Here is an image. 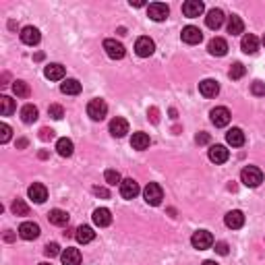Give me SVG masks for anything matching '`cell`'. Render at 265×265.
Wrapping results in <instances>:
<instances>
[{
  "label": "cell",
  "mask_w": 265,
  "mask_h": 265,
  "mask_svg": "<svg viewBox=\"0 0 265 265\" xmlns=\"http://www.w3.org/2000/svg\"><path fill=\"white\" fill-rule=\"evenodd\" d=\"M191 245L195 248H199V251H205V248H209L214 245V236H212V232H207V230H197L195 234L191 236Z\"/></svg>",
  "instance_id": "obj_4"
},
{
  "label": "cell",
  "mask_w": 265,
  "mask_h": 265,
  "mask_svg": "<svg viewBox=\"0 0 265 265\" xmlns=\"http://www.w3.org/2000/svg\"><path fill=\"white\" fill-rule=\"evenodd\" d=\"M108 114V104L104 99H91L87 104V116L91 120H104Z\"/></svg>",
  "instance_id": "obj_2"
},
{
  "label": "cell",
  "mask_w": 265,
  "mask_h": 265,
  "mask_svg": "<svg viewBox=\"0 0 265 265\" xmlns=\"http://www.w3.org/2000/svg\"><path fill=\"white\" fill-rule=\"evenodd\" d=\"M203 11H205V4L201 2V0H186V2L182 4V15L184 17H189V19L199 17Z\"/></svg>",
  "instance_id": "obj_9"
},
{
  "label": "cell",
  "mask_w": 265,
  "mask_h": 265,
  "mask_svg": "<svg viewBox=\"0 0 265 265\" xmlns=\"http://www.w3.org/2000/svg\"><path fill=\"white\" fill-rule=\"evenodd\" d=\"M4 240H9V243L13 240V234H11V232H6V234H4Z\"/></svg>",
  "instance_id": "obj_48"
},
{
  "label": "cell",
  "mask_w": 265,
  "mask_h": 265,
  "mask_svg": "<svg viewBox=\"0 0 265 265\" xmlns=\"http://www.w3.org/2000/svg\"><path fill=\"white\" fill-rule=\"evenodd\" d=\"M181 37H182V42H184V44L195 46V44H199L201 40H203V33H201V29H199V27H195V25H186V27L182 29Z\"/></svg>",
  "instance_id": "obj_12"
},
{
  "label": "cell",
  "mask_w": 265,
  "mask_h": 265,
  "mask_svg": "<svg viewBox=\"0 0 265 265\" xmlns=\"http://www.w3.org/2000/svg\"><path fill=\"white\" fill-rule=\"evenodd\" d=\"M40 265H50V263H40Z\"/></svg>",
  "instance_id": "obj_50"
},
{
  "label": "cell",
  "mask_w": 265,
  "mask_h": 265,
  "mask_svg": "<svg viewBox=\"0 0 265 265\" xmlns=\"http://www.w3.org/2000/svg\"><path fill=\"white\" fill-rule=\"evenodd\" d=\"M19 236L23 240H35L37 236H40V226H37L35 222H23L19 226Z\"/></svg>",
  "instance_id": "obj_11"
},
{
  "label": "cell",
  "mask_w": 265,
  "mask_h": 265,
  "mask_svg": "<svg viewBox=\"0 0 265 265\" xmlns=\"http://www.w3.org/2000/svg\"><path fill=\"white\" fill-rule=\"evenodd\" d=\"M195 141H197L199 145H205V143H209V135L207 132H199V135L195 137Z\"/></svg>",
  "instance_id": "obj_44"
},
{
  "label": "cell",
  "mask_w": 265,
  "mask_h": 265,
  "mask_svg": "<svg viewBox=\"0 0 265 265\" xmlns=\"http://www.w3.org/2000/svg\"><path fill=\"white\" fill-rule=\"evenodd\" d=\"M240 48H243L245 54H255L257 50H259V40H257L253 33H247L243 37V42H240Z\"/></svg>",
  "instance_id": "obj_26"
},
{
  "label": "cell",
  "mask_w": 265,
  "mask_h": 265,
  "mask_svg": "<svg viewBox=\"0 0 265 265\" xmlns=\"http://www.w3.org/2000/svg\"><path fill=\"white\" fill-rule=\"evenodd\" d=\"M110 132H112V137H124L129 132V122L120 118V116H116V118L110 120Z\"/></svg>",
  "instance_id": "obj_18"
},
{
  "label": "cell",
  "mask_w": 265,
  "mask_h": 265,
  "mask_svg": "<svg viewBox=\"0 0 265 265\" xmlns=\"http://www.w3.org/2000/svg\"><path fill=\"white\" fill-rule=\"evenodd\" d=\"M263 44H265V35H263Z\"/></svg>",
  "instance_id": "obj_51"
},
{
  "label": "cell",
  "mask_w": 265,
  "mask_h": 265,
  "mask_svg": "<svg viewBox=\"0 0 265 265\" xmlns=\"http://www.w3.org/2000/svg\"><path fill=\"white\" fill-rule=\"evenodd\" d=\"M104 178H106V182H108V184H112V186H116V184H120V182H122V181H120V174L116 172V170H106Z\"/></svg>",
  "instance_id": "obj_37"
},
{
  "label": "cell",
  "mask_w": 265,
  "mask_h": 265,
  "mask_svg": "<svg viewBox=\"0 0 265 265\" xmlns=\"http://www.w3.org/2000/svg\"><path fill=\"white\" fill-rule=\"evenodd\" d=\"M11 132H13V129L6 122L0 124V143H9L11 141Z\"/></svg>",
  "instance_id": "obj_39"
},
{
  "label": "cell",
  "mask_w": 265,
  "mask_h": 265,
  "mask_svg": "<svg viewBox=\"0 0 265 265\" xmlns=\"http://www.w3.org/2000/svg\"><path fill=\"white\" fill-rule=\"evenodd\" d=\"M44 75H46V79H50V81H60L62 77H65V66L58 65V62H52V65L46 66Z\"/></svg>",
  "instance_id": "obj_23"
},
{
  "label": "cell",
  "mask_w": 265,
  "mask_h": 265,
  "mask_svg": "<svg viewBox=\"0 0 265 265\" xmlns=\"http://www.w3.org/2000/svg\"><path fill=\"white\" fill-rule=\"evenodd\" d=\"M131 145H132V149H139V151L147 149L149 147V135L147 132H132Z\"/></svg>",
  "instance_id": "obj_25"
},
{
  "label": "cell",
  "mask_w": 265,
  "mask_h": 265,
  "mask_svg": "<svg viewBox=\"0 0 265 265\" xmlns=\"http://www.w3.org/2000/svg\"><path fill=\"white\" fill-rule=\"evenodd\" d=\"M199 93L203 98H215L220 93V85H217L215 79H203L199 83Z\"/></svg>",
  "instance_id": "obj_16"
},
{
  "label": "cell",
  "mask_w": 265,
  "mask_h": 265,
  "mask_svg": "<svg viewBox=\"0 0 265 265\" xmlns=\"http://www.w3.org/2000/svg\"><path fill=\"white\" fill-rule=\"evenodd\" d=\"M205 23H207L209 29H220V27L224 25V11H220V9H212V11L207 13Z\"/></svg>",
  "instance_id": "obj_22"
},
{
  "label": "cell",
  "mask_w": 265,
  "mask_h": 265,
  "mask_svg": "<svg viewBox=\"0 0 265 265\" xmlns=\"http://www.w3.org/2000/svg\"><path fill=\"white\" fill-rule=\"evenodd\" d=\"M40 137L44 139V141H48V139L54 137V131H52V129H42V131H40Z\"/></svg>",
  "instance_id": "obj_45"
},
{
  "label": "cell",
  "mask_w": 265,
  "mask_h": 265,
  "mask_svg": "<svg viewBox=\"0 0 265 265\" xmlns=\"http://www.w3.org/2000/svg\"><path fill=\"white\" fill-rule=\"evenodd\" d=\"M145 2H141V0H135V2H132V0H131V6H143Z\"/></svg>",
  "instance_id": "obj_47"
},
{
  "label": "cell",
  "mask_w": 265,
  "mask_h": 265,
  "mask_svg": "<svg viewBox=\"0 0 265 265\" xmlns=\"http://www.w3.org/2000/svg\"><path fill=\"white\" fill-rule=\"evenodd\" d=\"M139 182L137 181H132V178H124V181L120 182V195H122V199H135L137 195H139Z\"/></svg>",
  "instance_id": "obj_8"
},
{
  "label": "cell",
  "mask_w": 265,
  "mask_h": 265,
  "mask_svg": "<svg viewBox=\"0 0 265 265\" xmlns=\"http://www.w3.org/2000/svg\"><path fill=\"white\" fill-rule=\"evenodd\" d=\"M240 181H243V184L248 186V189H255V186H259L263 182V172L257 166H247V168H243V172H240Z\"/></svg>",
  "instance_id": "obj_1"
},
{
  "label": "cell",
  "mask_w": 265,
  "mask_h": 265,
  "mask_svg": "<svg viewBox=\"0 0 265 265\" xmlns=\"http://www.w3.org/2000/svg\"><path fill=\"white\" fill-rule=\"evenodd\" d=\"M251 91H253V96H265V83L255 81V83L251 85Z\"/></svg>",
  "instance_id": "obj_41"
},
{
  "label": "cell",
  "mask_w": 265,
  "mask_h": 265,
  "mask_svg": "<svg viewBox=\"0 0 265 265\" xmlns=\"http://www.w3.org/2000/svg\"><path fill=\"white\" fill-rule=\"evenodd\" d=\"M13 214L15 215H27L29 214V207H27V203L23 199H15V203H13Z\"/></svg>",
  "instance_id": "obj_35"
},
{
  "label": "cell",
  "mask_w": 265,
  "mask_h": 265,
  "mask_svg": "<svg viewBox=\"0 0 265 265\" xmlns=\"http://www.w3.org/2000/svg\"><path fill=\"white\" fill-rule=\"evenodd\" d=\"M27 195H29V199L33 201V203H44V201L48 199V189H46L44 184H40V182H33L29 186Z\"/></svg>",
  "instance_id": "obj_15"
},
{
  "label": "cell",
  "mask_w": 265,
  "mask_h": 265,
  "mask_svg": "<svg viewBox=\"0 0 265 265\" xmlns=\"http://www.w3.org/2000/svg\"><path fill=\"white\" fill-rule=\"evenodd\" d=\"M48 220H50V224H54V226H66L71 217H68L66 212H62V209H52V212L48 214Z\"/></svg>",
  "instance_id": "obj_29"
},
{
  "label": "cell",
  "mask_w": 265,
  "mask_h": 265,
  "mask_svg": "<svg viewBox=\"0 0 265 265\" xmlns=\"http://www.w3.org/2000/svg\"><path fill=\"white\" fill-rule=\"evenodd\" d=\"M224 222H226V226H228L230 230H238V228H243V226H245V214L240 212V209H232V212L226 214Z\"/></svg>",
  "instance_id": "obj_10"
},
{
  "label": "cell",
  "mask_w": 265,
  "mask_h": 265,
  "mask_svg": "<svg viewBox=\"0 0 265 265\" xmlns=\"http://www.w3.org/2000/svg\"><path fill=\"white\" fill-rule=\"evenodd\" d=\"M207 50L212 56H226V52H228V44L222 37H214L212 42L207 44Z\"/></svg>",
  "instance_id": "obj_20"
},
{
  "label": "cell",
  "mask_w": 265,
  "mask_h": 265,
  "mask_svg": "<svg viewBox=\"0 0 265 265\" xmlns=\"http://www.w3.org/2000/svg\"><path fill=\"white\" fill-rule=\"evenodd\" d=\"M230 158V151L226 149L224 145H212L209 147V160H212L214 164H224V162H228Z\"/></svg>",
  "instance_id": "obj_17"
},
{
  "label": "cell",
  "mask_w": 265,
  "mask_h": 265,
  "mask_svg": "<svg viewBox=\"0 0 265 265\" xmlns=\"http://www.w3.org/2000/svg\"><path fill=\"white\" fill-rule=\"evenodd\" d=\"M201 265H217V263H215V261H203Z\"/></svg>",
  "instance_id": "obj_49"
},
{
  "label": "cell",
  "mask_w": 265,
  "mask_h": 265,
  "mask_svg": "<svg viewBox=\"0 0 265 265\" xmlns=\"http://www.w3.org/2000/svg\"><path fill=\"white\" fill-rule=\"evenodd\" d=\"M44 253L48 257H56L60 253V247L56 243H48V245H46V248H44Z\"/></svg>",
  "instance_id": "obj_40"
},
{
  "label": "cell",
  "mask_w": 265,
  "mask_h": 265,
  "mask_svg": "<svg viewBox=\"0 0 265 265\" xmlns=\"http://www.w3.org/2000/svg\"><path fill=\"white\" fill-rule=\"evenodd\" d=\"M147 15H149V19H153V21H164V19H168L170 9H168V4H164V2H151L147 6Z\"/></svg>",
  "instance_id": "obj_5"
},
{
  "label": "cell",
  "mask_w": 265,
  "mask_h": 265,
  "mask_svg": "<svg viewBox=\"0 0 265 265\" xmlns=\"http://www.w3.org/2000/svg\"><path fill=\"white\" fill-rule=\"evenodd\" d=\"M143 197L149 205H160L162 199H164V191H162V186L158 182H149L143 189Z\"/></svg>",
  "instance_id": "obj_3"
},
{
  "label": "cell",
  "mask_w": 265,
  "mask_h": 265,
  "mask_svg": "<svg viewBox=\"0 0 265 265\" xmlns=\"http://www.w3.org/2000/svg\"><path fill=\"white\" fill-rule=\"evenodd\" d=\"M151 120L158 122V110H155V108H151Z\"/></svg>",
  "instance_id": "obj_46"
},
{
  "label": "cell",
  "mask_w": 265,
  "mask_h": 265,
  "mask_svg": "<svg viewBox=\"0 0 265 265\" xmlns=\"http://www.w3.org/2000/svg\"><path fill=\"white\" fill-rule=\"evenodd\" d=\"M93 222H96V226H99V228H106V226H110V224H112V214H110V209L98 207L96 212H93Z\"/></svg>",
  "instance_id": "obj_19"
},
{
  "label": "cell",
  "mask_w": 265,
  "mask_h": 265,
  "mask_svg": "<svg viewBox=\"0 0 265 265\" xmlns=\"http://www.w3.org/2000/svg\"><path fill=\"white\" fill-rule=\"evenodd\" d=\"M13 91H15V96L23 98V99L31 96V89H29V85H27L25 81H15V83H13Z\"/></svg>",
  "instance_id": "obj_34"
},
{
  "label": "cell",
  "mask_w": 265,
  "mask_h": 265,
  "mask_svg": "<svg viewBox=\"0 0 265 265\" xmlns=\"http://www.w3.org/2000/svg\"><path fill=\"white\" fill-rule=\"evenodd\" d=\"M209 116H212V122L215 124V127H226V124L230 122V118H232V116H230V110H228V108H224V106L214 108Z\"/></svg>",
  "instance_id": "obj_13"
},
{
  "label": "cell",
  "mask_w": 265,
  "mask_h": 265,
  "mask_svg": "<svg viewBox=\"0 0 265 265\" xmlns=\"http://www.w3.org/2000/svg\"><path fill=\"white\" fill-rule=\"evenodd\" d=\"M48 114L52 116L54 120H60L62 116H65V108H62L60 104H52V106L48 108Z\"/></svg>",
  "instance_id": "obj_38"
},
{
  "label": "cell",
  "mask_w": 265,
  "mask_h": 265,
  "mask_svg": "<svg viewBox=\"0 0 265 265\" xmlns=\"http://www.w3.org/2000/svg\"><path fill=\"white\" fill-rule=\"evenodd\" d=\"M243 29H245L243 19H240L238 15H232V17L228 19V33L238 35V33H243Z\"/></svg>",
  "instance_id": "obj_33"
},
{
  "label": "cell",
  "mask_w": 265,
  "mask_h": 265,
  "mask_svg": "<svg viewBox=\"0 0 265 265\" xmlns=\"http://www.w3.org/2000/svg\"><path fill=\"white\" fill-rule=\"evenodd\" d=\"M40 40H42V35H40V29H37V27L27 25V27L21 29V42L23 44L35 46V44H40Z\"/></svg>",
  "instance_id": "obj_14"
},
{
  "label": "cell",
  "mask_w": 265,
  "mask_h": 265,
  "mask_svg": "<svg viewBox=\"0 0 265 265\" xmlns=\"http://www.w3.org/2000/svg\"><path fill=\"white\" fill-rule=\"evenodd\" d=\"M104 50H106V54L112 60H120V58H124V54H127L124 46L120 42H116V40H106L104 42Z\"/></svg>",
  "instance_id": "obj_6"
},
{
  "label": "cell",
  "mask_w": 265,
  "mask_h": 265,
  "mask_svg": "<svg viewBox=\"0 0 265 265\" xmlns=\"http://www.w3.org/2000/svg\"><path fill=\"white\" fill-rule=\"evenodd\" d=\"M93 195H98V197H102V199H108L110 197V191L104 189V186H93Z\"/></svg>",
  "instance_id": "obj_42"
},
{
  "label": "cell",
  "mask_w": 265,
  "mask_h": 265,
  "mask_svg": "<svg viewBox=\"0 0 265 265\" xmlns=\"http://www.w3.org/2000/svg\"><path fill=\"white\" fill-rule=\"evenodd\" d=\"M15 110H17L15 99L9 98V96H0V114H2V116H11Z\"/></svg>",
  "instance_id": "obj_32"
},
{
  "label": "cell",
  "mask_w": 265,
  "mask_h": 265,
  "mask_svg": "<svg viewBox=\"0 0 265 265\" xmlns=\"http://www.w3.org/2000/svg\"><path fill=\"white\" fill-rule=\"evenodd\" d=\"M226 141H228L232 147H243L245 145V132L240 129H230L226 132Z\"/></svg>",
  "instance_id": "obj_27"
},
{
  "label": "cell",
  "mask_w": 265,
  "mask_h": 265,
  "mask_svg": "<svg viewBox=\"0 0 265 265\" xmlns=\"http://www.w3.org/2000/svg\"><path fill=\"white\" fill-rule=\"evenodd\" d=\"M37 108L33 104H27V106H23L21 108V120L25 122V124H31V122H35L37 120Z\"/></svg>",
  "instance_id": "obj_30"
},
{
  "label": "cell",
  "mask_w": 265,
  "mask_h": 265,
  "mask_svg": "<svg viewBox=\"0 0 265 265\" xmlns=\"http://www.w3.org/2000/svg\"><path fill=\"white\" fill-rule=\"evenodd\" d=\"M60 91L66 93V96H77V93H81V83L77 79H66L60 85Z\"/></svg>",
  "instance_id": "obj_31"
},
{
  "label": "cell",
  "mask_w": 265,
  "mask_h": 265,
  "mask_svg": "<svg viewBox=\"0 0 265 265\" xmlns=\"http://www.w3.org/2000/svg\"><path fill=\"white\" fill-rule=\"evenodd\" d=\"M75 238L79 240L81 245H87L96 238V232H93V228H89V226H79V228L75 230Z\"/></svg>",
  "instance_id": "obj_24"
},
{
  "label": "cell",
  "mask_w": 265,
  "mask_h": 265,
  "mask_svg": "<svg viewBox=\"0 0 265 265\" xmlns=\"http://www.w3.org/2000/svg\"><path fill=\"white\" fill-rule=\"evenodd\" d=\"M228 243H215V253H220V255H228Z\"/></svg>",
  "instance_id": "obj_43"
},
{
  "label": "cell",
  "mask_w": 265,
  "mask_h": 265,
  "mask_svg": "<svg viewBox=\"0 0 265 265\" xmlns=\"http://www.w3.org/2000/svg\"><path fill=\"white\" fill-rule=\"evenodd\" d=\"M60 259H62L65 265H79L81 263V253H79V248L66 247L65 251L60 253Z\"/></svg>",
  "instance_id": "obj_21"
},
{
  "label": "cell",
  "mask_w": 265,
  "mask_h": 265,
  "mask_svg": "<svg viewBox=\"0 0 265 265\" xmlns=\"http://www.w3.org/2000/svg\"><path fill=\"white\" fill-rule=\"evenodd\" d=\"M245 73H247L245 65L234 62V65H232V68H230V73H228V77H230V79H240V77H245Z\"/></svg>",
  "instance_id": "obj_36"
},
{
  "label": "cell",
  "mask_w": 265,
  "mask_h": 265,
  "mask_svg": "<svg viewBox=\"0 0 265 265\" xmlns=\"http://www.w3.org/2000/svg\"><path fill=\"white\" fill-rule=\"evenodd\" d=\"M135 52H137L141 58L151 56V54L155 52V44H153V40H151V37H139V40L135 42Z\"/></svg>",
  "instance_id": "obj_7"
},
{
  "label": "cell",
  "mask_w": 265,
  "mask_h": 265,
  "mask_svg": "<svg viewBox=\"0 0 265 265\" xmlns=\"http://www.w3.org/2000/svg\"><path fill=\"white\" fill-rule=\"evenodd\" d=\"M56 151H58V155H62V158H71L73 151H75V145H73L71 139L62 137V139H58V143H56Z\"/></svg>",
  "instance_id": "obj_28"
}]
</instances>
